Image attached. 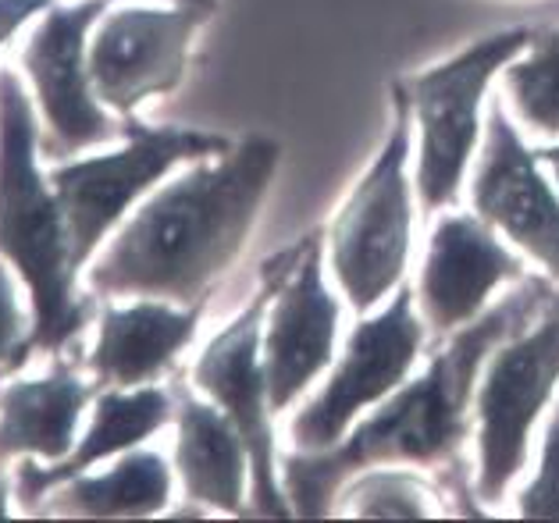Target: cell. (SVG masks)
I'll return each mask as SVG.
<instances>
[{"instance_id":"25","label":"cell","mask_w":559,"mask_h":523,"mask_svg":"<svg viewBox=\"0 0 559 523\" xmlns=\"http://www.w3.org/2000/svg\"><path fill=\"white\" fill-rule=\"evenodd\" d=\"M535 157L545 164V168L552 171V178H556V186H559V146H538L535 150Z\"/></svg>"},{"instance_id":"23","label":"cell","mask_w":559,"mask_h":523,"mask_svg":"<svg viewBox=\"0 0 559 523\" xmlns=\"http://www.w3.org/2000/svg\"><path fill=\"white\" fill-rule=\"evenodd\" d=\"M25 360H29V321L22 313L8 260H0V375L22 367Z\"/></svg>"},{"instance_id":"16","label":"cell","mask_w":559,"mask_h":523,"mask_svg":"<svg viewBox=\"0 0 559 523\" xmlns=\"http://www.w3.org/2000/svg\"><path fill=\"white\" fill-rule=\"evenodd\" d=\"M203 302L171 307L165 299H140L132 307L100 310L97 346L90 370L104 389H143L168 375L179 353L197 338Z\"/></svg>"},{"instance_id":"1","label":"cell","mask_w":559,"mask_h":523,"mask_svg":"<svg viewBox=\"0 0 559 523\" xmlns=\"http://www.w3.org/2000/svg\"><path fill=\"white\" fill-rule=\"evenodd\" d=\"M552 299L556 293L545 278H521L507 299H499L492 310L453 332V338L431 356L425 375L411 384H400L389 399H381L371 417L353 424L343 442L324 452H289L282 471L293 513H335L338 491L367 466L456 463L471 431L477 378H481L488 356L499 342L542 318V310Z\"/></svg>"},{"instance_id":"20","label":"cell","mask_w":559,"mask_h":523,"mask_svg":"<svg viewBox=\"0 0 559 523\" xmlns=\"http://www.w3.org/2000/svg\"><path fill=\"white\" fill-rule=\"evenodd\" d=\"M502 96H510V107L524 126L559 135V29L531 36L527 58L507 68Z\"/></svg>"},{"instance_id":"21","label":"cell","mask_w":559,"mask_h":523,"mask_svg":"<svg viewBox=\"0 0 559 523\" xmlns=\"http://www.w3.org/2000/svg\"><path fill=\"white\" fill-rule=\"evenodd\" d=\"M338 513L349 516H439L445 509L435 495L428 480H420L411 471H381V466H367L357 477L346 480L338 491Z\"/></svg>"},{"instance_id":"14","label":"cell","mask_w":559,"mask_h":523,"mask_svg":"<svg viewBox=\"0 0 559 523\" xmlns=\"http://www.w3.org/2000/svg\"><path fill=\"white\" fill-rule=\"evenodd\" d=\"M524 264L499 242L496 228L474 214H442L431 228L420 268V318L435 335L467 328L485 313L502 282H521Z\"/></svg>"},{"instance_id":"11","label":"cell","mask_w":559,"mask_h":523,"mask_svg":"<svg viewBox=\"0 0 559 523\" xmlns=\"http://www.w3.org/2000/svg\"><path fill=\"white\" fill-rule=\"evenodd\" d=\"M271 282L250 299L236 321L217 332L193 367V384L222 406L239 428L250 452V513L257 516H293L289 495L278 488L275 431H271V403L261 360V338L267 318Z\"/></svg>"},{"instance_id":"6","label":"cell","mask_w":559,"mask_h":523,"mask_svg":"<svg viewBox=\"0 0 559 523\" xmlns=\"http://www.w3.org/2000/svg\"><path fill=\"white\" fill-rule=\"evenodd\" d=\"M559 384V296L527 328L499 342L474 395V499L496 506L527 463L531 428Z\"/></svg>"},{"instance_id":"7","label":"cell","mask_w":559,"mask_h":523,"mask_svg":"<svg viewBox=\"0 0 559 523\" xmlns=\"http://www.w3.org/2000/svg\"><path fill=\"white\" fill-rule=\"evenodd\" d=\"M527 44V29L477 39L456 58L403 82L420 132L417 192L425 211H442V206H453L460 200L463 178H467L474 161L477 132H481V104L488 82L496 79L499 68L521 58Z\"/></svg>"},{"instance_id":"19","label":"cell","mask_w":559,"mask_h":523,"mask_svg":"<svg viewBox=\"0 0 559 523\" xmlns=\"http://www.w3.org/2000/svg\"><path fill=\"white\" fill-rule=\"evenodd\" d=\"M171 502V466L154 449L126 452L111 471L79 474L58 485L36 516H86V520H135L157 516Z\"/></svg>"},{"instance_id":"12","label":"cell","mask_w":559,"mask_h":523,"mask_svg":"<svg viewBox=\"0 0 559 523\" xmlns=\"http://www.w3.org/2000/svg\"><path fill=\"white\" fill-rule=\"evenodd\" d=\"M211 8H121L97 22L90 44V79L100 104L121 118L150 96H165L182 86L193 39Z\"/></svg>"},{"instance_id":"5","label":"cell","mask_w":559,"mask_h":523,"mask_svg":"<svg viewBox=\"0 0 559 523\" xmlns=\"http://www.w3.org/2000/svg\"><path fill=\"white\" fill-rule=\"evenodd\" d=\"M126 146L118 154L72 161L50 168L47 178L61 203L72 264L83 271L97 246L107 239L126 211L143 192L160 182L179 161H203L228 154L231 143L217 132L179 129V126H146L135 115L121 121Z\"/></svg>"},{"instance_id":"27","label":"cell","mask_w":559,"mask_h":523,"mask_svg":"<svg viewBox=\"0 0 559 523\" xmlns=\"http://www.w3.org/2000/svg\"><path fill=\"white\" fill-rule=\"evenodd\" d=\"M171 4H197V8H211L214 11V0H171Z\"/></svg>"},{"instance_id":"13","label":"cell","mask_w":559,"mask_h":523,"mask_svg":"<svg viewBox=\"0 0 559 523\" xmlns=\"http://www.w3.org/2000/svg\"><path fill=\"white\" fill-rule=\"evenodd\" d=\"M471 200L477 217L507 231L559 282V197L542 178L535 150L524 146L502 100L488 107L485 146L471 182Z\"/></svg>"},{"instance_id":"9","label":"cell","mask_w":559,"mask_h":523,"mask_svg":"<svg viewBox=\"0 0 559 523\" xmlns=\"http://www.w3.org/2000/svg\"><path fill=\"white\" fill-rule=\"evenodd\" d=\"M115 0L53 4L22 47V68L33 82L39 115V154L47 161H72L90 146L121 135V126L100 107L90 79L86 36Z\"/></svg>"},{"instance_id":"26","label":"cell","mask_w":559,"mask_h":523,"mask_svg":"<svg viewBox=\"0 0 559 523\" xmlns=\"http://www.w3.org/2000/svg\"><path fill=\"white\" fill-rule=\"evenodd\" d=\"M11 488H15V480L8 474H0V520L11 516Z\"/></svg>"},{"instance_id":"10","label":"cell","mask_w":559,"mask_h":523,"mask_svg":"<svg viewBox=\"0 0 559 523\" xmlns=\"http://www.w3.org/2000/svg\"><path fill=\"white\" fill-rule=\"evenodd\" d=\"M264 278L271 282V299L261 360L271 413H282L332 364L343 310L324 288L318 231H310L293 253L275 260Z\"/></svg>"},{"instance_id":"22","label":"cell","mask_w":559,"mask_h":523,"mask_svg":"<svg viewBox=\"0 0 559 523\" xmlns=\"http://www.w3.org/2000/svg\"><path fill=\"white\" fill-rule=\"evenodd\" d=\"M516 509H521V516L531 520H559V403L549 417V428H545L538 474L521 491Z\"/></svg>"},{"instance_id":"2","label":"cell","mask_w":559,"mask_h":523,"mask_svg":"<svg viewBox=\"0 0 559 523\" xmlns=\"http://www.w3.org/2000/svg\"><path fill=\"white\" fill-rule=\"evenodd\" d=\"M278 161L282 146L267 135L203 157L129 217L90 268V293L179 307L203 302L247 246Z\"/></svg>"},{"instance_id":"15","label":"cell","mask_w":559,"mask_h":523,"mask_svg":"<svg viewBox=\"0 0 559 523\" xmlns=\"http://www.w3.org/2000/svg\"><path fill=\"white\" fill-rule=\"evenodd\" d=\"M171 420H175V403L157 384H143V389H132V392H121V389L100 392L97 406H93L90 431L83 435V442H75V449L68 452L64 460L58 463H44L36 456L19 460L15 495L22 509L29 516H36L39 502L58 485L86 474L90 466L111 460L118 452L143 445L146 438H154L160 428H168Z\"/></svg>"},{"instance_id":"18","label":"cell","mask_w":559,"mask_h":523,"mask_svg":"<svg viewBox=\"0 0 559 523\" xmlns=\"http://www.w3.org/2000/svg\"><path fill=\"white\" fill-rule=\"evenodd\" d=\"M93 389L68 360H53L44 378L11 381L0 389V463L36 456L58 463L75 449L79 420Z\"/></svg>"},{"instance_id":"17","label":"cell","mask_w":559,"mask_h":523,"mask_svg":"<svg viewBox=\"0 0 559 523\" xmlns=\"http://www.w3.org/2000/svg\"><path fill=\"white\" fill-rule=\"evenodd\" d=\"M175 424H179L175 466H179L186 499L228 516L250 513V452L228 413L214 403H203L189 389H179Z\"/></svg>"},{"instance_id":"3","label":"cell","mask_w":559,"mask_h":523,"mask_svg":"<svg viewBox=\"0 0 559 523\" xmlns=\"http://www.w3.org/2000/svg\"><path fill=\"white\" fill-rule=\"evenodd\" d=\"M0 260L29 288V353H61L93 321L79 296L61 203L39 171V115L22 75L0 68Z\"/></svg>"},{"instance_id":"4","label":"cell","mask_w":559,"mask_h":523,"mask_svg":"<svg viewBox=\"0 0 559 523\" xmlns=\"http://www.w3.org/2000/svg\"><path fill=\"white\" fill-rule=\"evenodd\" d=\"M406 161H411V100L400 82L385 143L367 175L353 186L329 236L335 282L360 318L378 310L403 285L411 264L414 203Z\"/></svg>"},{"instance_id":"8","label":"cell","mask_w":559,"mask_h":523,"mask_svg":"<svg viewBox=\"0 0 559 523\" xmlns=\"http://www.w3.org/2000/svg\"><path fill=\"white\" fill-rule=\"evenodd\" d=\"M425 318L414 310V288L400 285L389 307L349 332L346 356L332 378L293 417V445L299 452H324L343 442L364 409H374L406 381L425 349Z\"/></svg>"},{"instance_id":"24","label":"cell","mask_w":559,"mask_h":523,"mask_svg":"<svg viewBox=\"0 0 559 523\" xmlns=\"http://www.w3.org/2000/svg\"><path fill=\"white\" fill-rule=\"evenodd\" d=\"M50 8H53V0H0V47H4L25 22L36 15H47Z\"/></svg>"}]
</instances>
